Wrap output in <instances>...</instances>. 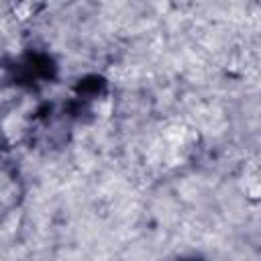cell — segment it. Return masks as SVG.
Masks as SVG:
<instances>
[{
    "instance_id": "7a4b0ae2",
    "label": "cell",
    "mask_w": 261,
    "mask_h": 261,
    "mask_svg": "<svg viewBox=\"0 0 261 261\" xmlns=\"http://www.w3.org/2000/svg\"><path fill=\"white\" fill-rule=\"evenodd\" d=\"M243 184H245V194L255 200L259 196V165H257V161H247L245 163Z\"/></svg>"
},
{
    "instance_id": "6da1fadb",
    "label": "cell",
    "mask_w": 261,
    "mask_h": 261,
    "mask_svg": "<svg viewBox=\"0 0 261 261\" xmlns=\"http://www.w3.org/2000/svg\"><path fill=\"white\" fill-rule=\"evenodd\" d=\"M16 194H18L16 177L8 169L0 167V214H4L6 210H10L14 206L16 198H18Z\"/></svg>"
}]
</instances>
